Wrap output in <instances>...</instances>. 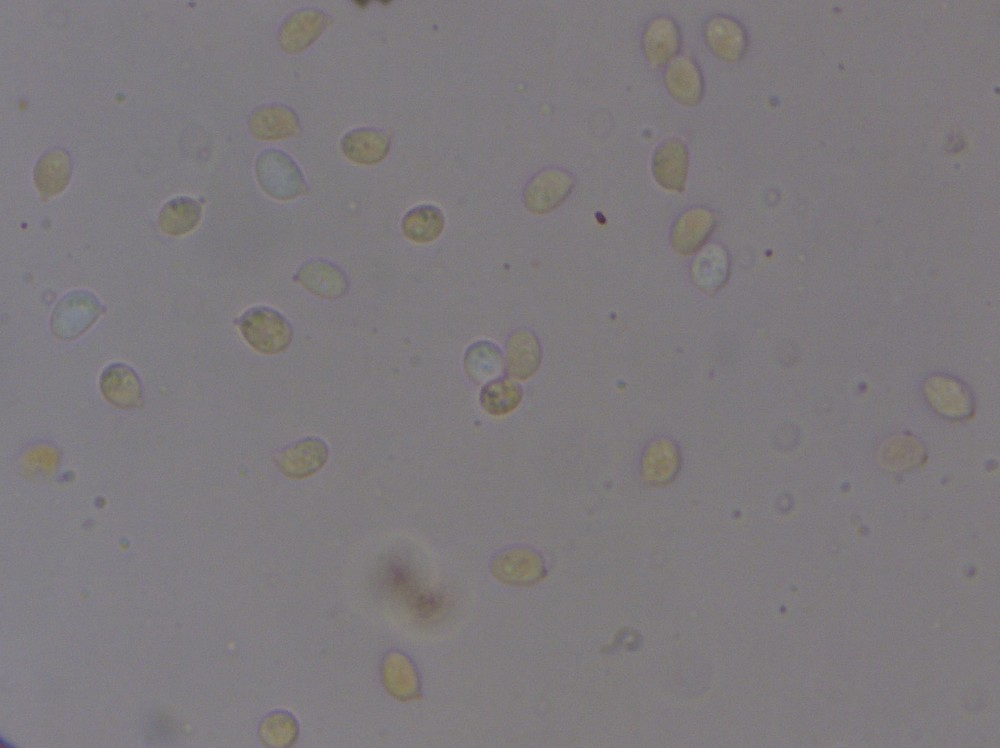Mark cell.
Masks as SVG:
<instances>
[{"label": "cell", "instance_id": "obj_3", "mask_svg": "<svg viewBox=\"0 0 1000 748\" xmlns=\"http://www.w3.org/2000/svg\"><path fill=\"white\" fill-rule=\"evenodd\" d=\"M256 176L261 188L278 200H290L307 191L298 166L279 150L267 149L258 156Z\"/></svg>", "mask_w": 1000, "mask_h": 748}, {"label": "cell", "instance_id": "obj_15", "mask_svg": "<svg viewBox=\"0 0 1000 748\" xmlns=\"http://www.w3.org/2000/svg\"><path fill=\"white\" fill-rule=\"evenodd\" d=\"M401 227L408 239L418 243L431 242L441 234L444 216L435 206H417L406 213Z\"/></svg>", "mask_w": 1000, "mask_h": 748}, {"label": "cell", "instance_id": "obj_13", "mask_svg": "<svg viewBox=\"0 0 1000 748\" xmlns=\"http://www.w3.org/2000/svg\"><path fill=\"white\" fill-rule=\"evenodd\" d=\"M503 368L500 349L489 341L472 344L464 356L466 375L477 384L493 380Z\"/></svg>", "mask_w": 1000, "mask_h": 748}, {"label": "cell", "instance_id": "obj_14", "mask_svg": "<svg viewBox=\"0 0 1000 748\" xmlns=\"http://www.w3.org/2000/svg\"><path fill=\"white\" fill-rule=\"evenodd\" d=\"M202 208L190 197H177L167 202L158 218L161 230L169 235H182L193 230L200 221Z\"/></svg>", "mask_w": 1000, "mask_h": 748}, {"label": "cell", "instance_id": "obj_1", "mask_svg": "<svg viewBox=\"0 0 1000 748\" xmlns=\"http://www.w3.org/2000/svg\"><path fill=\"white\" fill-rule=\"evenodd\" d=\"M247 343L263 354H278L286 350L293 339L290 322L277 310L255 306L236 321Z\"/></svg>", "mask_w": 1000, "mask_h": 748}, {"label": "cell", "instance_id": "obj_9", "mask_svg": "<svg viewBox=\"0 0 1000 748\" xmlns=\"http://www.w3.org/2000/svg\"><path fill=\"white\" fill-rule=\"evenodd\" d=\"M100 389L112 405L121 409L138 407L142 402V385L137 373L123 363H113L102 373Z\"/></svg>", "mask_w": 1000, "mask_h": 748}, {"label": "cell", "instance_id": "obj_18", "mask_svg": "<svg viewBox=\"0 0 1000 748\" xmlns=\"http://www.w3.org/2000/svg\"><path fill=\"white\" fill-rule=\"evenodd\" d=\"M645 40V46L649 49L652 59H655L657 63H662L664 59L669 58L675 52L678 37L672 25L665 23L663 30L655 31L651 28Z\"/></svg>", "mask_w": 1000, "mask_h": 748}, {"label": "cell", "instance_id": "obj_4", "mask_svg": "<svg viewBox=\"0 0 1000 748\" xmlns=\"http://www.w3.org/2000/svg\"><path fill=\"white\" fill-rule=\"evenodd\" d=\"M328 457L329 449L322 439L307 437L282 449L276 464L285 476L302 479L318 472Z\"/></svg>", "mask_w": 1000, "mask_h": 748}, {"label": "cell", "instance_id": "obj_6", "mask_svg": "<svg viewBox=\"0 0 1000 748\" xmlns=\"http://www.w3.org/2000/svg\"><path fill=\"white\" fill-rule=\"evenodd\" d=\"M572 187V178L564 171L554 169L543 171L526 186L523 194L525 206L536 214L547 213L566 199Z\"/></svg>", "mask_w": 1000, "mask_h": 748}, {"label": "cell", "instance_id": "obj_11", "mask_svg": "<svg viewBox=\"0 0 1000 748\" xmlns=\"http://www.w3.org/2000/svg\"><path fill=\"white\" fill-rule=\"evenodd\" d=\"M72 162L63 149H52L38 160L34 170L35 185L42 200H48L64 190L70 180Z\"/></svg>", "mask_w": 1000, "mask_h": 748}, {"label": "cell", "instance_id": "obj_10", "mask_svg": "<svg viewBox=\"0 0 1000 748\" xmlns=\"http://www.w3.org/2000/svg\"><path fill=\"white\" fill-rule=\"evenodd\" d=\"M249 130L259 139H282L294 135L299 121L294 111L282 104H269L255 109L248 121Z\"/></svg>", "mask_w": 1000, "mask_h": 748}, {"label": "cell", "instance_id": "obj_16", "mask_svg": "<svg viewBox=\"0 0 1000 748\" xmlns=\"http://www.w3.org/2000/svg\"><path fill=\"white\" fill-rule=\"evenodd\" d=\"M521 386L509 378H496L481 390L480 402L484 410L493 415H503L514 410L521 402Z\"/></svg>", "mask_w": 1000, "mask_h": 748}, {"label": "cell", "instance_id": "obj_5", "mask_svg": "<svg viewBox=\"0 0 1000 748\" xmlns=\"http://www.w3.org/2000/svg\"><path fill=\"white\" fill-rule=\"evenodd\" d=\"M294 279L312 294L325 299L343 297L349 289L346 273L336 264L321 258L305 261Z\"/></svg>", "mask_w": 1000, "mask_h": 748}, {"label": "cell", "instance_id": "obj_12", "mask_svg": "<svg viewBox=\"0 0 1000 748\" xmlns=\"http://www.w3.org/2000/svg\"><path fill=\"white\" fill-rule=\"evenodd\" d=\"M386 133L374 128H358L346 133L341 140L343 153L350 160L371 165L381 161L389 150Z\"/></svg>", "mask_w": 1000, "mask_h": 748}, {"label": "cell", "instance_id": "obj_17", "mask_svg": "<svg viewBox=\"0 0 1000 748\" xmlns=\"http://www.w3.org/2000/svg\"><path fill=\"white\" fill-rule=\"evenodd\" d=\"M709 29L707 37L711 47L724 58H736L742 53L744 36L741 28L732 21L715 20Z\"/></svg>", "mask_w": 1000, "mask_h": 748}, {"label": "cell", "instance_id": "obj_8", "mask_svg": "<svg viewBox=\"0 0 1000 748\" xmlns=\"http://www.w3.org/2000/svg\"><path fill=\"white\" fill-rule=\"evenodd\" d=\"M542 350L538 337L529 329H518L510 334L505 345L506 372L517 379L526 380L539 368Z\"/></svg>", "mask_w": 1000, "mask_h": 748}, {"label": "cell", "instance_id": "obj_7", "mask_svg": "<svg viewBox=\"0 0 1000 748\" xmlns=\"http://www.w3.org/2000/svg\"><path fill=\"white\" fill-rule=\"evenodd\" d=\"M328 18L320 10L303 9L291 14L279 31V44L288 53H298L309 47L324 31Z\"/></svg>", "mask_w": 1000, "mask_h": 748}, {"label": "cell", "instance_id": "obj_2", "mask_svg": "<svg viewBox=\"0 0 1000 748\" xmlns=\"http://www.w3.org/2000/svg\"><path fill=\"white\" fill-rule=\"evenodd\" d=\"M105 310L92 292L71 291L56 304L51 314V330L61 340H73L85 333Z\"/></svg>", "mask_w": 1000, "mask_h": 748}]
</instances>
